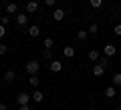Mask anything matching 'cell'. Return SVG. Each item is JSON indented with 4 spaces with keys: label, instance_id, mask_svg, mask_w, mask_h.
Returning a JSON list of instances; mask_svg holds the SVG:
<instances>
[{
    "label": "cell",
    "instance_id": "1",
    "mask_svg": "<svg viewBox=\"0 0 121 110\" xmlns=\"http://www.w3.org/2000/svg\"><path fill=\"white\" fill-rule=\"evenodd\" d=\"M24 70L28 72V74H39V70H40V64L36 62V60H28V62L24 64Z\"/></svg>",
    "mask_w": 121,
    "mask_h": 110
},
{
    "label": "cell",
    "instance_id": "2",
    "mask_svg": "<svg viewBox=\"0 0 121 110\" xmlns=\"http://www.w3.org/2000/svg\"><path fill=\"white\" fill-rule=\"evenodd\" d=\"M39 8H40V4H39V0H28L26 2V14H36L39 12Z\"/></svg>",
    "mask_w": 121,
    "mask_h": 110
},
{
    "label": "cell",
    "instance_id": "3",
    "mask_svg": "<svg viewBox=\"0 0 121 110\" xmlns=\"http://www.w3.org/2000/svg\"><path fill=\"white\" fill-rule=\"evenodd\" d=\"M65 16H67V12L63 8H55V10H52V20H55V22H63Z\"/></svg>",
    "mask_w": 121,
    "mask_h": 110
},
{
    "label": "cell",
    "instance_id": "4",
    "mask_svg": "<svg viewBox=\"0 0 121 110\" xmlns=\"http://www.w3.org/2000/svg\"><path fill=\"white\" fill-rule=\"evenodd\" d=\"M16 24L20 26V28H24V26L28 24V14L26 12H18L16 14Z\"/></svg>",
    "mask_w": 121,
    "mask_h": 110
},
{
    "label": "cell",
    "instance_id": "5",
    "mask_svg": "<svg viewBox=\"0 0 121 110\" xmlns=\"http://www.w3.org/2000/svg\"><path fill=\"white\" fill-rule=\"evenodd\" d=\"M103 54L107 56V58H109V56H115L117 54V46H115V44H111V42L105 44V46H103Z\"/></svg>",
    "mask_w": 121,
    "mask_h": 110
},
{
    "label": "cell",
    "instance_id": "6",
    "mask_svg": "<svg viewBox=\"0 0 121 110\" xmlns=\"http://www.w3.org/2000/svg\"><path fill=\"white\" fill-rule=\"evenodd\" d=\"M30 100H32V96H30V94H26V92H20V94H18V98H16L18 106H24V104H28Z\"/></svg>",
    "mask_w": 121,
    "mask_h": 110
},
{
    "label": "cell",
    "instance_id": "7",
    "mask_svg": "<svg viewBox=\"0 0 121 110\" xmlns=\"http://www.w3.org/2000/svg\"><path fill=\"white\" fill-rule=\"evenodd\" d=\"M48 68H51V72H60V70H63V62L52 58L51 62H48Z\"/></svg>",
    "mask_w": 121,
    "mask_h": 110
},
{
    "label": "cell",
    "instance_id": "8",
    "mask_svg": "<svg viewBox=\"0 0 121 110\" xmlns=\"http://www.w3.org/2000/svg\"><path fill=\"white\" fill-rule=\"evenodd\" d=\"M28 36H30V38H39V36H40V26L39 24L28 26Z\"/></svg>",
    "mask_w": 121,
    "mask_h": 110
},
{
    "label": "cell",
    "instance_id": "9",
    "mask_svg": "<svg viewBox=\"0 0 121 110\" xmlns=\"http://www.w3.org/2000/svg\"><path fill=\"white\" fill-rule=\"evenodd\" d=\"M30 96H32V102H36V104H40V102H43V100H44V94H43V92H40V90H39V88H35V92L30 94Z\"/></svg>",
    "mask_w": 121,
    "mask_h": 110
},
{
    "label": "cell",
    "instance_id": "10",
    "mask_svg": "<svg viewBox=\"0 0 121 110\" xmlns=\"http://www.w3.org/2000/svg\"><path fill=\"white\" fill-rule=\"evenodd\" d=\"M103 74H105V66H103V64H95V66H93V76L101 78Z\"/></svg>",
    "mask_w": 121,
    "mask_h": 110
},
{
    "label": "cell",
    "instance_id": "11",
    "mask_svg": "<svg viewBox=\"0 0 121 110\" xmlns=\"http://www.w3.org/2000/svg\"><path fill=\"white\" fill-rule=\"evenodd\" d=\"M103 94H105V98H115L117 96V86H107Z\"/></svg>",
    "mask_w": 121,
    "mask_h": 110
},
{
    "label": "cell",
    "instance_id": "12",
    "mask_svg": "<svg viewBox=\"0 0 121 110\" xmlns=\"http://www.w3.org/2000/svg\"><path fill=\"white\" fill-rule=\"evenodd\" d=\"M75 54H77V50H75L73 46H65L63 48V56H65V58H73Z\"/></svg>",
    "mask_w": 121,
    "mask_h": 110
},
{
    "label": "cell",
    "instance_id": "13",
    "mask_svg": "<svg viewBox=\"0 0 121 110\" xmlns=\"http://www.w3.org/2000/svg\"><path fill=\"white\" fill-rule=\"evenodd\" d=\"M6 14H18V4L16 2H8L6 4Z\"/></svg>",
    "mask_w": 121,
    "mask_h": 110
},
{
    "label": "cell",
    "instance_id": "14",
    "mask_svg": "<svg viewBox=\"0 0 121 110\" xmlns=\"http://www.w3.org/2000/svg\"><path fill=\"white\" fill-rule=\"evenodd\" d=\"M28 84L32 86V88H39V84H40V80H39V74H30V76H28Z\"/></svg>",
    "mask_w": 121,
    "mask_h": 110
},
{
    "label": "cell",
    "instance_id": "15",
    "mask_svg": "<svg viewBox=\"0 0 121 110\" xmlns=\"http://www.w3.org/2000/svg\"><path fill=\"white\" fill-rule=\"evenodd\" d=\"M16 80V72L14 70H6L4 72V82H14Z\"/></svg>",
    "mask_w": 121,
    "mask_h": 110
},
{
    "label": "cell",
    "instance_id": "16",
    "mask_svg": "<svg viewBox=\"0 0 121 110\" xmlns=\"http://www.w3.org/2000/svg\"><path fill=\"white\" fill-rule=\"evenodd\" d=\"M87 38H89V30H79L77 32V40L79 42H85Z\"/></svg>",
    "mask_w": 121,
    "mask_h": 110
},
{
    "label": "cell",
    "instance_id": "17",
    "mask_svg": "<svg viewBox=\"0 0 121 110\" xmlns=\"http://www.w3.org/2000/svg\"><path fill=\"white\" fill-rule=\"evenodd\" d=\"M89 60H93V62H97V60H99V50H97V48L89 50Z\"/></svg>",
    "mask_w": 121,
    "mask_h": 110
},
{
    "label": "cell",
    "instance_id": "18",
    "mask_svg": "<svg viewBox=\"0 0 121 110\" xmlns=\"http://www.w3.org/2000/svg\"><path fill=\"white\" fill-rule=\"evenodd\" d=\"M87 30H89L91 34H97V32H99V24H97V22H91V24H89V28H87Z\"/></svg>",
    "mask_w": 121,
    "mask_h": 110
},
{
    "label": "cell",
    "instance_id": "19",
    "mask_svg": "<svg viewBox=\"0 0 121 110\" xmlns=\"http://www.w3.org/2000/svg\"><path fill=\"white\" fill-rule=\"evenodd\" d=\"M43 44H44V48H52V46H55V40H52V36H47Z\"/></svg>",
    "mask_w": 121,
    "mask_h": 110
},
{
    "label": "cell",
    "instance_id": "20",
    "mask_svg": "<svg viewBox=\"0 0 121 110\" xmlns=\"http://www.w3.org/2000/svg\"><path fill=\"white\" fill-rule=\"evenodd\" d=\"M43 58L44 60H52V50H51V48H44V50H43Z\"/></svg>",
    "mask_w": 121,
    "mask_h": 110
},
{
    "label": "cell",
    "instance_id": "21",
    "mask_svg": "<svg viewBox=\"0 0 121 110\" xmlns=\"http://www.w3.org/2000/svg\"><path fill=\"white\" fill-rule=\"evenodd\" d=\"M113 86H121V72L113 74Z\"/></svg>",
    "mask_w": 121,
    "mask_h": 110
},
{
    "label": "cell",
    "instance_id": "22",
    "mask_svg": "<svg viewBox=\"0 0 121 110\" xmlns=\"http://www.w3.org/2000/svg\"><path fill=\"white\" fill-rule=\"evenodd\" d=\"M89 4L93 6V8H101V6H103V0H89Z\"/></svg>",
    "mask_w": 121,
    "mask_h": 110
},
{
    "label": "cell",
    "instance_id": "23",
    "mask_svg": "<svg viewBox=\"0 0 121 110\" xmlns=\"http://www.w3.org/2000/svg\"><path fill=\"white\" fill-rule=\"evenodd\" d=\"M8 22H10V16H8V14H2V16H0V24H8Z\"/></svg>",
    "mask_w": 121,
    "mask_h": 110
},
{
    "label": "cell",
    "instance_id": "24",
    "mask_svg": "<svg viewBox=\"0 0 121 110\" xmlns=\"http://www.w3.org/2000/svg\"><path fill=\"white\" fill-rule=\"evenodd\" d=\"M113 32H115L117 36H121V22H117V24L113 26Z\"/></svg>",
    "mask_w": 121,
    "mask_h": 110
},
{
    "label": "cell",
    "instance_id": "25",
    "mask_svg": "<svg viewBox=\"0 0 121 110\" xmlns=\"http://www.w3.org/2000/svg\"><path fill=\"white\" fill-rule=\"evenodd\" d=\"M6 52H8V46L6 44H0V56H4Z\"/></svg>",
    "mask_w": 121,
    "mask_h": 110
},
{
    "label": "cell",
    "instance_id": "26",
    "mask_svg": "<svg viewBox=\"0 0 121 110\" xmlns=\"http://www.w3.org/2000/svg\"><path fill=\"white\" fill-rule=\"evenodd\" d=\"M44 2V6H48V8H52V6L56 4V0H43Z\"/></svg>",
    "mask_w": 121,
    "mask_h": 110
},
{
    "label": "cell",
    "instance_id": "27",
    "mask_svg": "<svg viewBox=\"0 0 121 110\" xmlns=\"http://www.w3.org/2000/svg\"><path fill=\"white\" fill-rule=\"evenodd\" d=\"M4 36H6V26L0 24V38H4Z\"/></svg>",
    "mask_w": 121,
    "mask_h": 110
},
{
    "label": "cell",
    "instance_id": "28",
    "mask_svg": "<svg viewBox=\"0 0 121 110\" xmlns=\"http://www.w3.org/2000/svg\"><path fill=\"white\" fill-rule=\"evenodd\" d=\"M99 64H103V66L107 68V66H109V60H107V56H105V58H101V62H99Z\"/></svg>",
    "mask_w": 121,
    "mask_h": 110
},
{
    "label": "cell",
    "instance_id": "29",
    "mask_svg": "<svg viewBox=\"0 0 121 110\" xmlns=\"http://www.w3.org/2000/svg\"><path fill=\"white\" fill-rule=\"evenodd\" d=\"M18 110H32V108H30L28 104H24V106H18Z\"/></svg>",
    "mask_w": 121,
    "mask_h": 110
},
{
    "label": "cell",
    "instance_id": "30",
    "mask_svg": "<svg viewBox=\"0 0 121 110\" xmlns=\"http://www.w3.org/2000/svg\"><path fill=\"white\" fill-rule=\"evenodd\" d=\"M0 110H8V106H6L4 102H0Z\"/></svg>",
    "mask_w": 121,
    "mask_h": 110
},
{
    "label": "cell",
    "instance_id": "31",
    "mask_svg": "<svg viewBox=\"0 0 121 110\" xmlns=\"http://www.w3.org/2000/svg\"><path fill=\"white\" fill-rule=\"evenodd\" d=\"M117 98H119V102H121V94H117Z\"/></svg>",
    "mask_w": 121,
    "mask_h": 110
},
{
    "label": "cell",
    "instance_id": "32",
    "mask_svg": "<svg viewBox=\"0 0 121 110\" xmlns=\"http://www.w3.org/2000/svg\"><path fill=\"white\" fill-rule=\"evenodd\" d=\"M115 110H121V106H117V108H115Z\"/></svg>",
    "mask_w": 121,
    "mask_h": 110
},
{
    "label": "cell",
    "instance_id": "33",
    "mask_svg": "<svg viewBox=\"0 0 121 110\" xmlns=\"http://www.w3.org/2000/svg\"><path fill=\"white\" fill-rule=\"evenodd\" d=\"M65 2H69V0H65Z\"/></svg>",
    "mask_w": 121,
    "mask_h": 110
}]
</instances>
